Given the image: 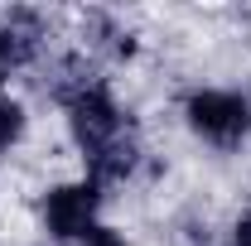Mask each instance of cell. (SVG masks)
Segmentation results:
<instances>
[{"mask_svg":"<svg viewBox=\"0 0 251 246\" xmlns=\"http://www.w3.org/2000/svg\"><path fill=\"white\" fill-rule=\"evenodd\" d=\"M63 106H68V125H73V140H77V145H82L87 154L106 150L111 140H121V135H126V116H121V106H116V97L106 92L101 82L82 87L77 97H68Z\"/></svg>","mask_w":251,"mask_h":246,"instance_id":"1","label":"cell"},{"mask_svg":"<svg viewBox=\"0 0 251 246\" xmlns=\"http://www.w3.org/2000/svg\"><path fill=\"white\" fill-rule=\"evenodd\" d=\"M184 116H188V125H193V135H203V140H213V145H237V140L247 135V125H251V101H242L237 92L208 87V92L188 97Z\"/></svg>","mask_w":251,"mask_h":246,"instance_id":"2","label":"cell"},{"mask_svg":"<svg viewBox=\"0 0 251 246\" xmlns=\"http://www.w3.org/2000/svg\"><path fill=\"white\" fill-rule=\"evenodd\" d=\"M97 203H101V193H97L92 179H82V184H58L44 198V227H49L58 242H82L97 227Z\"/></svg>","mask_w":251,"mask_h":246,"instance_id":"3","label":"cell"},{"mask_svg":"<svg viewBox=\"0 0 251 246\" xmlns=\"http://www.w3.org/2000/svg\"><path fill=\"white\" fill-rule=\"evenodd\" d=\"M87 164H92V184H121V179H130L135 174V164H140V145L130 140V130H126L121 140H111L106 150L87 154Z\"/></svg>","mask_w":251,"mask_h":246,"instance_id":"4","label":"cell"},{"mask_svg":"<svg viewBox=\"0 0 251 246\" xmlns=\"http://www.w3.org/2000/svg\"><path fill=\"white\" fill-rule=\"evenodd\" d=\"M29 49H34V39H25V34H15V29H0V82L10 77V68L20 58H29Z\"/></svg>","mask_w":251,"mask_h":246,"instance_id":"5","label":"cell"},{"mask_svg":"<svg viewBox=\"0 0 251 246\" xmlns=\"http://www.w3.org/2000/svg\"><path fill=\"white\" fill-rule=\"evenodd\" d=\"M20 135H25V106H20V101H5V97H0V154L10 150V145H15Z\"/></svg>","mask_w":251,"mask_h":246,"instance_id":"6","label":"cell"},{"mask_svg":"<svg viewBox=\"0 0 251 246\" xmlns=\"http://www.w3.org/2000/svg\"><path fill=\"white\" fill-rule=\"evenodd\" d=\"M77 246H126V242H121V232H111V227H92Z\"/></svg>","mask_w":251,"mask_h":246,"instance_id":"7","label":"cell"},{"mask_svg":"<svg viewBox=\"0 0 251 246\" xmlns=\"http://www.w3.org/2000/svg\"><path fill=\"white\" fill-rule=\"evenodd\" d=\"M232 246H251V217H242V222H237V237H232Z\"/></svg>","mask_w":251,"mask_h":246,"instance_id":"8","label":"cell"}]
</instances>
